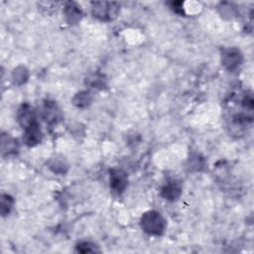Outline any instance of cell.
Instances as JSON below:
<instances>
[{
    "mask_svg": "<svg viewBox=\"0 0 254 254\" xmlns=\"http://www.w3.org/2000/svg\"><path fill=\"white\" fill-rule=\"evenodd\" d=\"M50 168L55 172V173H60V174H64L65 172L64 169L67 168V165L65 164L64 160L63 158L59 159L58 157H56L55 159H52L51 164H50Z\"/></svg>",
    "mask_w": 254,
    "mask_h": 254,
    "instance_id": "obj_14",
    "label": "cell"
},
{
    "mask_svg": "<svg viewBox=\"0 0 254 254\" xmlns=\"http://www.w3.org/2000/svg\"><path fill=\"white\" fill-rule=\"evenodd\" d=\"M64 15L68 24L75 25L80 21L82 11L75 2H67L64 6Z\"/></svg>",
    "mask_w": 254,
    "mask_h": 254,
    "instance_id": "obj_9",
    "label": "cell"
},
{
    "mask_svg": "<svg viewBox=\"0 0 254 254\" xmlns=\"http://www.w3.org/2000/svg\"><path fill=\"white\" fill-rule=\"evenodd\" d=\"M141 227L148 234L161 235L166 229V220L161 213L150 210L142 215Z\"/></svg>",
    "mask_w": 254,
    "mask_h": 254,
    "instance_id": "obj_1",
    "label": "cell"
},
{
    "mask_svg": "<svg viewBox=\"0 0 254 254\" xmlns=\"http://www.w3.org/2000/svg\"><path fill=\"white\" fill-rule=\"evenodd\" d=\"M91 95L87 91H82L77 93L73 98V104L77 107H85L91 102Z\"/></svg>",
    "mask_w": 254,
    "mask_h": 254,
    "instance_id": "obj_11",
    "label": "cell"
},
{
    "mask_svg": "<svg viewBox=\"0 0 254 254\" xmlns=\"http://www.w3.org/2000/svg\"><path fill=\"white\" fill-rule=\"evenodd\" d=\"M19 149V144L16 139L11 137L10 135L2 134L1 136V151L3 156H9L17 153Z\"/></svg>",
    "mask_w": 254,
    "mask_h": 254,
    "instance_id": "obj_10",
    "label": "cell"
},
{
    "mask_svg": "<svg viewBox=\"0 0 254 254\" xmlns=\"http://www.w3.org/2000/svg\"><path fill=\"white\" fill-rule=\"evenodd\" d=\"M42 117L49 126L57 125L63 118L62 112L55 101L45 100L42 106Z\"/></svg>",
    "mask_w": 254,
    "mask_h": 254,
    "instance_id": "obj_3",
    "label": "cell"
},
{
    "mask_svg": "<svg viewBox=\"0 0 254 254\" xmlns=\"http://www.w3.org/2000/svg\"><path fill=\"white\" fill-rule=\"evenodd\" d=\"M110 189L113 192L117 194H121L127 188L128 185V177L126 173L121 169H112L110 170Z\"/></svg>",
    "mask_w": 254,
    "mask_h": 254,
    "instance_id": "obj_5",
    "label": "cell"
},
{
    "mask_svg": "<svg viewBox=\"0 0 254 254\" xmlns=\"http://www.w3.org/2000/svg\"><path fill=\"white\" fill-rule=\"evenodd\" d=\"M182 193L181 185L175 181H170L165 184L161 190V195L167 199L174 201L180 197Z\"/></svg>",
    "mask_w": 254,
    "mask_h": 254,
    "instance_id": "obj_8",
    "label": "cell"
},
{
    "mask_svg": "<svg viewBox=\"0 0 254 254\" xmlns=\"http://www.w3.org/2000/svg\"><path fill=\"white\" fill-rule=\"evenodd\" d=\"M40 124L38 123L37 120H35L33 123H31L28 127L24 129V134H23V142L29 146L33 147L41 143L43 134L42 130L40 128Z\"/></svg>",
    "mask_w": 254,
    "mask_h": 254,
    "instance_id": "obj_6",
    "label": "cell"
},
{
    "mask_svg": "<svg viewBox=\"0 0 254 254\" xmlns=\"http://www.w3.org/2000/svg\"><path fill=\"white\" fill-rule=\"evenodd\" d=\"M28 79V70L23 67L19 66L14 69L13 71V80L17 84H22Z\"/></svg>",
    "mask_w": 254,
    "mask_h": 254,
    "instance_id": "obj_13",
    "label": "cell"
},
{
    "mask_svg": "<svg viewBox=\"0 0 254 254\" xmlns=\"http://www.w3.org/2000/svg\"><path fill=\"white\" fill-rule=\"evenodd\" d=\"M14 203V199L11 195L7 193H3L1 195V214L6 215L10 212Z\"/></svg>",
    "mask_w": 254,
    "mask_h": 254,
    "instance_id": "obj_12",
    "label": "cell"
},
{
    "mask_svg": "<svg viewBox=\"0 0 254 254\" xmlns=\"http://www.w3.org/2000/svg\"><path fill=\"white\" fill-rule=\"evenodd\" d=\"M91 13L100 21H111L119 12V4L116 2H92Z\"/></svg>",
    "mask_w": 254,
    "mask_h": 254,
    "instance_id": "obj_2",
    "label": "cell"
},
{
    "mask_svg": "<svg viewBox=\"0 0 254 254\" xmlns=\"http://www.w3.org/2000/svg\"><path fill=\"white\" fill-rule=\"evenodd\" d=\"M242 55L236 48H228L223 50L221 54V63L223 66L229 70H235L242 64Z\"/></svg>",
    "mask_w": 254,
    "mask_h": 254,
    "instance_id": "obj_4",
    "label": "cell"
},
{
    "mask_svg": "<svg viewBox=\"0 0 254 254\" xmlns=\"http://www.w3.org/2000/svg\"><path fill=\"white\" fill-rule=\"evenodd\" d=\"M76 250L80 253H89V252H96L98 251L96 249V246L92 244L91 242L82 241L76 245Z\"/></svg>",
    "mask_w": 254,
    "mask_h": 254,
    "instance_id": "obj_15",
    "label": "cell"
},
{
    "mask_svg": "<svg viewBox=\"0 0 254 254\" xmlns=\"http://www.w3.org/2000/svg\"><path fill=\"white\" fill-rule=\"evenodd\" d=\"M17 118H18L19 124L22 126L23 129H25L31 123H33L35 120H37L33 108L29 104H27V103L23 104L19 108L18 114H17Z\"/></svg>",
    "mask_w": 254,
    "mask_h": 254,
    "instance_id": "obj_7",
    "label": "cell"
},
{
    "mask_svg": "<svg viewBox=\"0 0 254 254\" xmlns=\"http://www.w3.org/2000/svg\"><path fill=\"white\" fill-rule=\"evenodd\" d=\"M171 5H172V8L174 9L175 12L181 13V14L184 13V10H183V8H182V5H183L182 2H172Z\"/></svg>",
    "mask_w": 254,
    "mask_h": 254,
    "instance_id": "obj_16",
    "label": "cell"
}]
</instances>
